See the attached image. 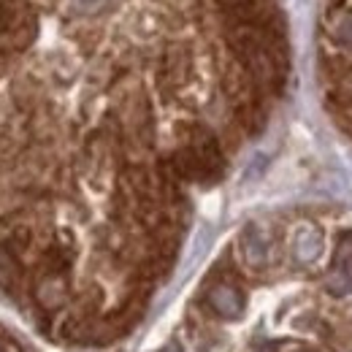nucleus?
Wrapping results in <instances>:
<instances>
[{
  "label": "nucleus",
  "mask_w": 352,
  "mask_h": 352,
  "mask_svg": "<svg viewBox=\"0 0 352 352\" xmlns=\"http://www.w3.org/2000/svg\"><path fill=\"white\" fill-rule=\"evenodd\" d=\"M206 301H209V307L214 309L220 317H228V320L241 317V311L247 307L244 293H241L239 287H233V285H214V287L209 290Z\"/></svg>",
  "instance_id": "f257e3e1"
},
{
  "label": "nucleus",
  "mask_w": 352,
  "mask_h": 352,
  "mask_svg": "<svg viewBox=\"0 0 352 352\" xmlns=\"http://www.w3.org/2000/svg\"><path fill=\"white\" fill-rule=\"evenodd\" d=\"M322 247V236L314 225H301L293 233V255L298 263H314Z\"/></svg>",
  "instance_id": "f03ea898"
},
{
  "label": "nucleus",
  "mask_w": 352,
  "mask_h": 352,
  "mask_svg": "<svg viewBox=\"0 0 352 352\" xmlns=\"http://www.w3.org/2000/svg\"><path fill=\"white\" fill-rule=\"evenodd\" d=\"M68 293H71V287H68V279L65 276H44L36 285V298L49 311L63 307L68 301Z\"/></svg>",
  "instance_id": "7ed1b4c3"
},
{
  "label": "nucleus",
  "mask_w": 352,
  "mask_h": 352,
  "mask_svg": "<svg viewBox=\"0 0 352 352\" xmlns=\"http://www.w3.org/2000/svg\"><path fill=\"white\" fill-rule=\"evenodd\" d=\"M336 265H342L344 271L352 268V230H344L339 236V244H336Z\"/></svg>",
  "instance_id": "20e7f679"
},
{
  "label": "nucleus",
  "mask_w": 352,
  "mask_h": 352,
  "mask_svg": "<svg viewBox=\"0 0 352 352\" xmlns=\"http://www.w3.org/2000/svg\"><path fill=\"white\" fill-rule=\"evenodd\" d=\"M328 290H333L336 296H344V293H350L352 290V279H350V274L342 268H336V271H331L328 274Z\"/></svg>",
  "instance_id": "39448f33"
},
{
  "label": "nucleus",
  "mask_w": 352,
  "mask_h": 352,
  "mask_svg": "<svg viewBox=\"0 0 352 352\" xmlns=\"http://www.w3.org/2000/svg\"><path fill=\"white\" fill-rule=\"evenodd\" d=\"M0 352H19L14 342H0Z\"/></svg>",
  "instance_id": "423d86ee"
}]
</instances>
